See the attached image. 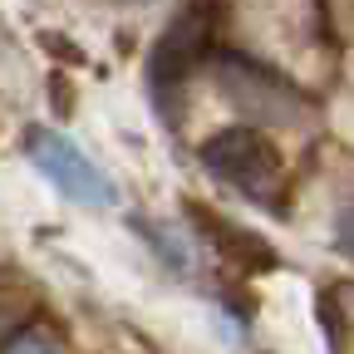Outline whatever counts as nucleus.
Returning <instances> with one entry per match:
<instances>
[{
  "mask_svg": "<svg viewBox=\"0 0 354 354\" xmlns=\"http://www.w3.org/2000/svg\"><path fill=\"white\" fill-rule=\"evenodd\" d=\"M202 167L227 183L232 192H241L246 202L266 207V212H281V153L271 148L261 128L236 123V128H221L202 143Z\"/></svg>",
  "mask_w": 354,
  "mask_h": 354,
  "instance_id": "f257e3e1",
  "label": "nucleus"
},
{
  "mask_svg": "<svg viewBox=\"0 0 354 354\" xmlns=\"http://www.w3.org/2000/svg\"><path fill=\"white\" fill-rule=\"evenodd\" d=\"M207 30H212V15L202 6H187L162 30L158 50L148 55V88H153V99L177 94V88L192 79V69L202 64V50H207Z\"/></svg>",
  "mask_w": 354,
  "mask_h": 354,
  "instance_id": "7ed1b4c3",
  "label": "nucleus"
},
{
  "mask_svg": "<svg viewBox=\"0 0 354 354\" xmlns=\"http://www.w3.org/2000/svg\"><path fill=\"white\" fill-rule=\"evenodd\" d=\"M25 153H30V162L39 167L44 183H50L55 192H64L69 202H84V207H113V202H118L113 183L104 177V167L88 158V153H79L64 133H55V128H30Z\"/></svg>",
  "mask_w": 354,
  "mask_h": 354,
  "instance_id": "f03ea898",
  "label": "nucleus"
}]
</instances>
